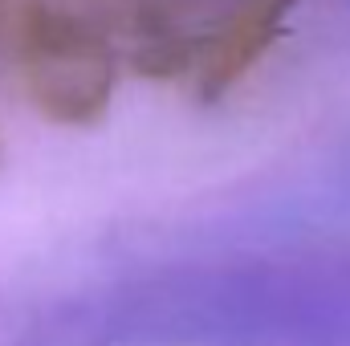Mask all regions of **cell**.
<instances>
[{"label": "cell", "instance_id": "cell-1", "mask_svg": "<svg viewBox=\"0 0 350 346\" xmlns=\"http://www.w3.org/2000/svg\"><path fill=\"white\" fill-rule=\"evenodd\" d=\"M301 0H135L122 62L179 86L196 102H220L241 86L285 33Z\"/></svg>", "mask_w": 350, "mask_h": 346}, {"label": "cell", "instance_id": "cell-2", "mask_svg": "<svg viewBox=\"0 0 350 346\" xmlns=\"http://www.w3.org/2000/svg\"><path fill=\"white\" fill-rule=\"evenodd\" d=\"M16 66L29 102L62 127H90L106 114L122 45L86 12L33 0L16 21Z\"/></svg>", "mask_w": 350, "mask_h": 346}]
</instances>
